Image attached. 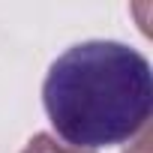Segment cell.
<instances>
[{
	"instance_id": "7a4b0ae2",
	"label": "cell",
	"mask_w": 153,
	"mask_h": 153,
	"mask_svg": "<svg viewBox=\"0 0 153 153\" xmlns=\"http://www.w3.org/2000/svg\"><path fill=\"white\" fill-rule=\"evenodd\" d=\"M21 153H90V150H75V147H69V144H60L54 135L39 132V135H33V138L27 141V147H24Z\"/></svg>"
},
{
	"instance_id": "3957f363",
	"label": "cell",
	"mask_w": 153,
	"mask_h": 153,
	"mask_svg": "<svg viewBox=\"0 0 153 153\" xmlns=\"http://www.w3.org/2000/svg\"><path fill=\"white\" fill-rule=\"evenodd\" d=\"M132 153H150V132H141V135L135 138V147H132Z\"/></svg>"
},
{
	"instance_id": "6da1fadb",
	"label": "cell",
	"mask_w": 153,
	"mask_h": 153,
	"mask_svg": "<svg viewBox=\"0 0 153 153\" xmlns=\"http://www.w3.org/2000/svg\"><path fill=\"white\" fill-rule=\"evenodd\" d=\"M42 105L57 135L75 150L129 144L150 123V63L123 42H78L48 66Z\"/></svg>"
}]
</instances>
